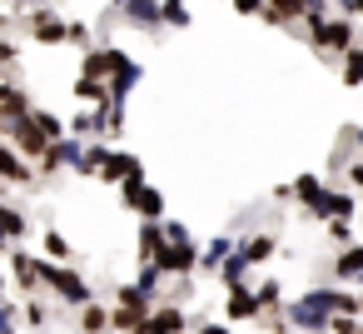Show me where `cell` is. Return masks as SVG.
Wrapping results in <instances>:
<instances>
[{
  "label": "cell",
  "mask_w": 363,
  "mask_h": 334,
  "mask_svg": "<svg viewBox=\"0 0 363 334\" xmlns=\"http://www.w3.org/2000/svg\"><path fill=\"white\" fill-rule=\"evenodd\" d=\"M65 31H70V21H60V16H50V11H35V16H30L35 45H65Z\"/></svg>",
  "instance_id": "8fae6325"
},
{
  "label": "cell",
  "mask_w": 363,
  "mask_h": 334,
  "mask_svg": "<svg viewBox=\"0 0 363 334\" xmlns=\"http://www.w3.org/2000/svg\"><path fill=\"white\" fill-rule=\"evenodd\" d=\"M328 239L348 249V244H353V220H328Z\"/></svg>",
  "instance_id": "8d00e7d4"
},
{
  "label": "cell",
  "mask_w": 363,
  "mask_h": 334,
  "mask_svg": "<svg viewBox=\"0 0 363 334\" xmlns=\"http://www.w3.org/2000/svg\"><path fill=\"white\" fill-rule=\"evenodd\" d=\"M11 249H16V244H11V235H6V230H0V254H11Z\"/></svg>",
  "instance_id": "c3c4849f"
},
{
  "label": "cell",
  "mask_w": 363,
  "mask_h": 334,
  "mask_svg": "<svg viewBox=\"0 0 363 334\" xmlns=\"http://www.w3.org/2000/svg\"><path fill=\"white\" fill-rule=\"evenodd\" d=\"M0 230L11 235V244H16V239H26V235H30V220H26V210H16V205H0Z\"/></svg>",
  "instance_id": "83f0119b"
},
{
  "label": "cell",
  "mask_w": 363,
  "mask_h": 334,
  "mask_svg": "<svg viewBox=\"0 0 363 334\" xmlns=\"http://www.w3.org/2000/svg\"><path fill=\"white\" fill-rule=\"evenodd\" d=\"M40 289H55L70 309L95 304V289L85 284V274H80V269H70V264H55V259H40Z\"/></svg>",
  "instance_id": "6da1fadb"
},
{
  "label": "cell",
  "mask_w": 363,
  "mask_h": 334,
  "mask_svg": "<svg viewBox=\"0 0 363 334\" xmlns=\"http://www.w3.org/2000/svg\"><path fill=\"white\" fill-rule=\"evenodd\" d=\"M65 41H70V45H80V50H90V26H85V21H70Z\"/></svg>",
  "instance_id": "b9f144b4"
},
{
  "label": "cell",
  "mask_w": 363,
  "mask_h": 334,
  "mask_svg": "<svg viewBox=\"0 0 363 334\" xmlns=\"http://www.w3.org/2000/svg\"><path fill=\"white\" fill-rule=\"evenodd\" d=\"M199 269V249H194V239H179L174 249H169V264H164V274H174V279H189Z\"/></svg>",
  "instance_id": "e0dca14e"
},
{
  "label": "cell",
  "mask_w": 363,
  "mask_h": 334,
  "mask_svg": "<svg viewBox=\"0 0 363 334\" xmlns=\"http://www.w3.org/2000/svg\"><path fill=\"white\" fill-rule=\"evenodd\" d=\"M274 249H279V235H249V239L239 244V254H244L249 264H264Z\"/></svg>",
  "instance_id": "cb8c5ba5"
},
{
  "label": "cell",
  "mask_w": 363,
  "mask_h": 334,
  "mask_svg": "<svg viewBox=\"0 0 363 334\" xmlns=\"http://www.w3.org/2000/svg\"><path fill=\"white\" fill-rule=\"evenodd\" d=\"M120 16H125L135 31H145V36H160V26H164V6H160V0H130Z\"/></svg>",
  "instance_id": "52a82bcc"
},
{
  "label": "cell",
  "mask_w": 363,
  "mask_h": 334,
  "mask_svg": "<svg viewBox=\"0 0 363 334\" xmlns=\"http://www.w3.org/2000/svg\"><path fill=\"white\" fill-rule=\"evenodd\" d=\"M105 165H110V145H85V155H80L75 175H85V180H100V175H105Z\"/></svg>",
  "instance_id": "44dd1931"
},
{
  "label": "cell",
  "mask_w": 363,
  "mask_h": 334,
  "mask_svg": "<svg viewBox=\"0 0 363 334\" xmlns=\"http://www.w3.org/2000/svg\"><path fill=\"white\" fill-rule=\"evenodd\" d=\"M348 185H353V190H363V160H353V165H348Z\"/></svg>",
  "instance_id": "f6af8a7d"
},
{
  "label": "cell",
  "mask_w": 363,
  "mask_h": 334,
  "mask_svg": "<svg viewBox=\"0 0 363 334\" xmlns=\"http://www.w3.org/2000/svg\"><path fill=\"white\" fill-rule=\"evenodd\" d=\"M0 334H16V304L0 299Z\"/></svg>",
  "instance_id": "7bdbcfd3"
},
{
  "label": "cell",
  "mask_w": 363,
  "mask_h": 334,
  "mask_svg": "<svg viewBox=\"0 0 363 334\" xmlns=\"http://www.w3.org/2000/svg\"><path fill=\"white\" fill-rule=\"evenodd\" d=\"M150 324H155V334H184V309L179 304H155V314H150Z\"/></svg>",
  "instance_id": "ffe728a7"
},
{
  "label": "cell",
  "mask_w": 363,
  "mask_h": 334,
  "mask_svg": "<svg viewBox=\"0 0 363 334\" xmlns=\"http://www.w3.org/2000/svg\"><path fill=\"white\" fill-rule=\"evenodd\" d=\"M11 269H16V284H21L26 294H35V289H40V259H35V254H26L21 244L11 249Z\"/></svg>",
  "instance_id": "9a60e30c"
},
{
  "label": "cell",
  "mask_w": 363,
  "mask_h": 334,
  "mask_svg": "<svg viewBox=\"0 0 363 334\" xmlns=\"http://www.w3.org/2000/svg\"><path fill=\"white\" fill-rule=\"evenodd\" d=\"M234 249H239V244H229L224 235H219V239H209V244L199 249V269H214V274H219V269H224V259H229Z\"/></svg>",
  "instance_id": "d4e9b609"
},
{
  "label": "cell",
  "mask_w": 363,
  "mask_h": 334,
  "mask_svg": "<svg viewBox=\"0 0 363 334\" xmlns=\"http://www.w3.org/2000/svg\"><path fill=\"white\" fill-rule=\"evenodd\" d=\"M0 70H6V65H0Z\"/></svg>",
  "instance_id": "11a10c76"
},
{
  "label": "cell",
  "mask_w": 363,
  "mask_h": 334,
  "mask_svg": "<svg viewBox=\"0 0 363 334\" xmlns=\"http://www.w3.org/2000/svg\"><path fill=\"white\" fill-rule=\"evenodd\" d=\"M130 210H140V220H145V225H164V195H160L155 185H150V190H145Z\"/></svg>",
  "instance_id": "603a6c76"
},
{
  "label": "cell",
  "mask_w": 363,
  "mask_h": 334,
  "mask_svg": "<svg viewBox=\"0 0 363 334\" xmlns=\"http://www.w3.org/2000/svg\"><path fill=\"white\" fill-rule=\"evenodd\" d=\"M338 80L353 90V85H363V45H353L348 55H343V65H338Z\"/></svg>",
  "instance_id": "4dcf8cb0"
},
{
  "label": "cell",
  "mask_w": 363,
  "mask_h": 334,
  "mask_svg": "<svg viewBox=\"0 0 363 334\" xmlns=\"http://www.w3.org/2000/svg\"><path fill=\"white\" fill-rule=\"evenodd\" d=\"M264 21L303 36V26H298V21H303V0H264Z\"/></svg>",
  "instance_id": "30bf717a"
},
{
  "label": "cell",
  "mask_w": 363,
  "mask_h": 334,
  "mask_svg": "<svg viewBox=\"0 0 363 334\" xmlns=\"http://www.w3.org/2000/svg\"><path fill=\"white\" fill-rule=\"evenodd\" d=\"M125 65V50H115V45H90L85 50V65H80V75H90V80H105L110 85V75Z\"/></svg>",
  "instance_id": "8992f818"
},
{
  "label": "cell",
  "mask_w": 363,
  "mask_h": 334,
  "mask_svg": "<svg viewBox=\"0 0 363 334\" xmlns=\"http://www.w3.org/2000/svg\"><path fill=\"white\" fill-rule=\"evenodd\" d=\"M45 254H50L55 264H70V259H75V249H70V239H65L60 230H45Z\"/></svg>",
  "instance_id": "1f68e13d"
},
{
  "label": "cell",
  "mask_w": 363,
  "mask_h": 334,
  "mask_svg": "<svg viewBox=\"0 0 363 334\" xmlns=\"http://www.w3.org/2000/svg\"><path fill=\"white\" fill-rule=\"evenodd\" d=\"M224 314H229L234 324H244V319H264V309H259V299H254V289H249V284H234V289H229Z\"/></svg>",
  "instance_id": "7c38bea8"
},
{
  "label": "cell",
  "mask_w": 363,
  "mask_h": 334,
  "mask_svg": "<svg viewBox=\"0 0 363 334\" xmlns=\"http://www.w3.org/2000/svg\"><path fill=\"white\" fill-rule=\"evenodd\" d=\"M160 6H164V26H174V31L189 26V6H184V0H160Z\"/></svg>",
  "instance_id": "836d02e7"
},
{
  "label": "cell",
  "mask_w": 363,
  "mask_h": 334,
  "mask_svg": "<svg viewBox=\"0 0 363 334\" xmlns=\"http://www.w3.org/2000/svg\"><path fill=\"white\" fill-rule=\"evenodd\" d=\"M35 115V105H30V95L21 90V85H11V95H6V105H0V130L6 125H21V120H30Z\"/></svg>",
  "instance_id": "ac0fdd59"
},
{
  "label": "cell",
  "mask_w": 363,
  "mask_h": 334,
  "mask_svg": "<svg viewBox=\"0 0 363 334\" xmlns=\"http://www.w3.org/2000/svg\"><path fill=\"white\" fill-rule=\"evenodd\" d=\"M6 95H11V80H0V105H6Z\"/></svg>",
  "instance_id": "f907efd6"
},
{
  "label": "cell",
  "mask_w": 363,
  "mask_h": 334,
  "mask_svg": "<svg viewBox=\"0 0 363 334\" xmlns=\"http://www.w3.org/2000/svg\"><path fill=\"white\" fill-rule=\"evenodd\" d=\"M284 319H289L294 329H303V334H328V319H333V289H308V294H298V299L284 309Z\"/></svg>",
  "instance_id": "7a4b0ae2"
},
{
  "label": "cell",
  "mask_w": 363,
  "mask_h": 334,
  "mask_svg": "<svg viewBox=\"0 0 363 334\" xmlns=\"http://www.w3.org/2000/svg\"><path fill=\"white\" fill-rule=\"evenodd\" d=\"M333 6H343V16H348V21L358 16V0H333Z\"/></svg>",
  "instance_id": "bcb514c9"
},
{
  "label": "cell",
  "mask_w": 363,
  "mask_h": 334,
  "mask_svg": "<svg viewBox=\"0 0 363 334\" xmlns=\"http://www.w3.org/2000/svg\"><path fill=\"white\" fill-rule=\"evenodd\" d=\"M323 195H328V190H323V180H318V175H298V180H294V200H298L303 210H313Z\"/></svg>",
  "instance_id": "4316f807"
},
{
  "label": "cell",
  "mask_w": 363,
  "mask_h": 334,
  "mask_svg": "<svg viewBox=\"0 0 363 334\" xmlns=\"http://www.w3.org/2000/svg\"><path fill=\"white\" fill-rule=\"evenodd\" d=\"M135 175H145V165H140V155H125V150H110V165H105V185H125V180H135Z\"/></svg>",
  "instance_id": "5bb4252c"
},
{
  "label": "cell",
  "mask_w": 363,
  "mask_h": 334,
  "mask_svg": "<svg viewBox=\"0 0 363 334\" xmlns=\"http://www.w3.org/2000/svg\"><path fill=\"white\" fill-rule=\"evenodd\" d=\"M358 16H363V0H358Z\"/></svg>",
  "instance_id": "db71d44e"
},
{
  "label": "cell",
  "mask_w": 363,
  "mask_h": 334,
  "mask_svg": "<svg viewBox=\"0 0 363 334\" xmlns=\"http://www.w3.org/2000/svg\"><path fill=\"white\" fill-rule=\"evenodd\" d=\"M199 334H229L224 324H199Z\"/></svg>",
  "instance_id": "7dc6e473"
},
{
  "label": "cell",
  "mask_w": 363,
  "mask_h": 334,
  "mask_svg": "<svg viewBox=\"0 0 363 334\" xmlns=\"http://www.w3.org/2000/svg\"><path fill=\"white\" fill-rule=\"evenodd\" d=\"M26 324H30V329H45V324H50V309H45L40 299H30V304H26Z\"/></svg>",
  "instance_id": "ab89813d"
},
{
  "label": "cell",
  "mask_w": 363,
  "mask_h": 334,
  "mask_svg": "<svg viewBox=\"0 0 363 334\" xmlns=\"http://www.w3.org/2000/svg\"><path fill=\"white\" fill-rule=\"evenodd\" d=\"M110 329V309L105 304H85L80 309V334H105Z\"/></svg>",
  "instance_id": "f546056e"
},
{
  "label": "cell",
  "mask_w": 363,
  "mask_h": 334,
  "mask_svg": "<svg viewBox=\"0 0 363 334\" xmlns=\"http://www.w3.org/2000/svg\"><path fill=\"white\" fill-rule=\"evenodd\" d=\"M169 235H164V225H140V264H155L160 274H164V264H169Z\"/></svg>",
  "instance_id": "5b68a950"
},
{
  "label": "cell",
  "mask_w": 363,
  "mask_h": 334,
  "mask_svg": "<svg viewBox=\"0 0 363 334\" xmlns=\"http://www.w3.org/2000/svg\"><path fill=\"white\" fill-rule=\"evenodd\" d=\"M115 309H130V314L150 319V314H155V299H150L140 284H120V289H115Z\"/></svg>",
  "instance_id": "d6986e66"
},
{
  "label": "cell",
  "mask_w": 363,
  "mask_h": 334,
  "mask_svg": "<svg viewBox=\"0 0 363 334\" xmlns=\"http://www.w3.org/2000/svg\"><path fill=\"white\" fill-rule=\"evenodd\" d=\"M244 274H249V259H244V254L234 249V254L224 259V269H219V279H224V284L234 289V284H244Z\"/></svg>",
  "instance_id": "d6a6232c"
},
{
  "label": "cell",
  "mask_w": 363,
  "mask_h": 334,
  "mask_svg": "<svg viewBox=\"0 0 363 334\" xmlns=\"http://www.w3.org/2000/svg\"><path fill=\"white\" fill-rule=\"evenodd\" d=\"M75 100H85V105H95V110H100V105H110V85H105V80L80 75V80H75Z\"/></svg>",
  "instance_id": "484cf974"
},
{
  "label": "cell",
  "mask_w": 363,
  "mask_h": 334,
  "mask_svg": "<svg viewBox=\"0 0 363 334\" xmlns=\"http://www.w3.org/2000/svg\"><path fill=\"white\" fill-rule=\"evenodd\" d=\"M303 41H308L313 50H333V55H348V50L358 45V41H353V21H348V16H328V21H323L318 31H308Z\"/></svg>",
  "instance_id": "3957f363"
},
{
  "label": "cell",
  "mask_w": 363,
  "mask_h": 334,
  "mask_svg": "<svg viewBox=\"0 0 363 334\" xmlns=\"http://www.w3.org/2000/svg\"><path fill=\"white\" fill-rule=\"evenodd\" d=\"M145 190H150V180H145V175H135V180H125V185H120V200H125V205H135Z\"/></svg>",
  "instance_id": "f35d334b"
},
{
  "label": "cell",
  "mask_w": 363,
  "mask_h": 334,
  "mask_svg": "<svg viewBox=\"0 0 363 334\" xmlns=\"http://www.w3.org/2000/svg\"><path fill=\"white\" fill-rule=\"evenodd\" d=\"M160 279H164V274H160L155 264H140V279H135V284H140V289H145V294L155 299V294H160Z\"/></svg>",
  "instance_id": "74e56055"
},
{
  "label": "cell",
  "mask_w": 363,
  "mask_h": 334,
  "mask_svg": "<svg viewBox=\"0 0 363 334\" xmlns=\"http://www.w3.org/2000/svg\"><path fill=\"white\" fill-rule=\"evenodd\" d=\"M80 155H85V145L70 135V140H55L50 150H45V160H40V175H60L65 165H80Z\"/></svg>",
  "instance_id": "ba28073f"
},
{
  "label": "cell",
  "mask_w": 363,
  "mask_h": 334,
  "mask_svg": "<svg viewBox=\"0 0 363 334\" xmlns=\"http://www.w3.org/2000/svg\"><path fill=\"white\" fill-rule=\"evenodd\" d=\"M40 175L30 170V160H21L11 145H0V185H35Z\"/></svg>",
  "instance_id": "9c48e42d"
},
{
  "label": "cell",
  "mask_w": 363,
  "mask_h": 334,
  "mask_svg": "<svg viewBox=\"0 0 363 334\" xmlns=\"http://www.w3.org/2000/svg\"><path fill=\"white\" fill-rule=\"evenodd\" d=\"M140 80H145V65L125 55V65H120V70L110 75V100H120V105H125V95H130V90H135Z\"/></svg>",
  "instance_id": "2e32d148"
},
{
  "label": "cell",
  "mask_w": 363,
  "mask_h": 334,
  "mask_svg": "<svg viewBox=\"0 0 363 334\" xmlns=\"http://www.w3.org/2000/svg\"><path fill=\"white\" fill-rule=\"evenodd\" d=\"M140 324H145L140 314H130V309H110V329H115V334H135Z\"/></svg>",
  "instance_id": "e575fe53"
},
{
  "label": "cell",
  "mask_w": 363,
  "mask_h": 334,
  "mask_svg": "<svg viewBox=\"0 0 363 334\" xmlns=\"http://www.w3.org/2000/svg\"><path fill=\"white\" fill-rule=\"evenodd\" d=\"M353 145H358V150H363V125H353Z\"/></svg>",
  "instance_id": "681fc988"
},
{
  "label": "cell",
  "mask_w": 363,
  "mask_h": 334,
  "mask_svg": "<svg viewBox=\"0 0 363 334\" xmlns=\"http://www.w3.org/2000/svg\"><path fill=\"white\" fill-rule=\"evenodd\" d=\"M125 6H130V0H110V11H115V16H120V11H125Z\"/></svg>",
  "instance_id": "816d5d0a"
},
{
  "label": "cell",
  "mask_w": 363,
  "mask_h": 334,
  "mask_svg": "<svg viewBox=\"0 0 363 334\" xmlns=\"http://www.w3.org/2000/svg\"><path fill=\"white\" fill-rule=\"evenodd\" d=\"M333 279H363V244L338 249V259H333Z\"/></svg>",
  "instance_id": "7402d4cb"
},
{
  "label": "cell",
  "mask_w": 363,
  "mask_h": 334,
  "mask_svg": "<svg viewBox=\"0 0 363 334\" xmlns=\"http://www.w3.org/2000/svg\"><path fill=\"white\" fill-rule=\"evenodd\" d=\"M353 210H358L353 190H328V195L313 205V215H318V220H353Z\"/></svg>",
  "instance_id": "4fadbf2b"
},
{
  "label": "cell",
  "mask_w": 363,
  "mask_h": 334,
  "mask_svg": "<svg viewBox=\"0 0 363 334\" xmlns=\"http://www.w3.org/2000/svg\"><path fill=\"white\" fill-rule=\"evenodd\" d=\"M239 16H264V0H234Z\"/></svg>",
  "instance_id": "ee69618b"
},
{
  "label": "cell",
  "mask_w": 363,
  "mask_h": 334,
  "mask_svg": "<svg viewBox=\"0 0 363 334\" xmlns=\"http://www.w3.org/2000/svg\"><path fill=\"white\" fill-rule=\"evenodd\" d=\"M70 130H75V135H105V120H100V110H90V115H75Z\"/></svg>",
  "instance_id": "d590c367"
},
{
  "label": "cell",
  "mask_w": 363,
  "mask_h": 334,
  "mask_svg": "<svg viewBox=\"0 0 363 334\" xmlns=\"http://www.w3.org/2000/svg\"><path fill=\"white\" fill-rule=\"evenodd\" d=\"M328 334H363V319H348V314H333V319H328Z\"/></svg>",
  "instance_id": "60d3db41"
},
{
  "label": "cell",
  "mask_w": 363,
  "mask_h": 334,
  "mask_svg": "<svg viewBox=\"0 0 363 334\" xmlns=\"http://www.w3.org/2000/svg\"><path fill=\"white\" fill-rule=\"evenodd\" d=\"M6 135H11V150L21 155V160H45V150H50V140L35 130V120H21V125H6Z\"/></svg>",
  "instance_id": "277c9868"
},
{
  "label": "cell",
  "mask_w": 363,
  "mask_h": 334,
  "mask_svg": "<svg viewBox=\"0 0 363 334\" xmlns=\"http://www.w3.org/2000/svg\"><path fill=\"white\" fill-rule=\"evenodd\" d=\"M254 299H259L264 314H284V284H279V279H264V284L254 289Z\"/></svg>",
  "instance_id": "f1b7e54d"
},
{
  "label": "cell",
  "mask_w": 363,
  "mask_h": 334,
  "mask_svg": "<svg viewBox=\"0 0 363 334\" xmlns=\"http://www.w3.org/2000/svg\"><path fill=\"white\" fill-rule=\"evenodd\" d=\"M0 299H6V274H0Z\"/></svg>",
  "instance_id": "f5cc1de1"
}]
</instances>
